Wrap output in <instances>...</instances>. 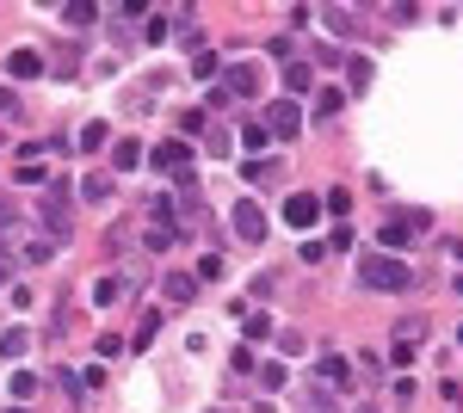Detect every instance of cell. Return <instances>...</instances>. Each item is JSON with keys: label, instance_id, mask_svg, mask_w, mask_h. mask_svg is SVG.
I'll use <instances>...</instances> for the list:
<instances>
[{"label": "cell", "instance_id": "39", "mask_svg": "<svg viewBox=\"0 0 463 413\" xmlns=\"http://www.w3.org/2000/svg\"><path fill=\"white\" fill-rule=\"evenodd\" d=\"M13 413H19V408H13Z\"/></svg>", "mask_w": 463, "mask_h": 413}, {"label": "cell", "instance_id": "2", "mask_svg": "<svg viewBox=\"0 0 463 413\" xmlns=\"http://www.w3.org/2000/svg\"><path fill=\"white\" fill-rule=\"evenodd\" d=\"M37 222L50 229V241H62L74 222V204H69V185L62 179H50V192H43V204H37Z\"/></svg>", "mask_w": 463, "mask_h": 413}, {"label": "cell", "instance_id": "12", "mask_svg": "<svg viewBox=\"0 0 463 413\" xmlns=\"http://www.w3.org/2000/svg\"><path fill=\"white\" fill-rule=\"evenodd\" d=\"M161 290H167V303H192V296H198V277H192V272H167Z\"/></svg>", "mask_w": 463, "mask_h": 413}, {"label": "cell", "instance_id": "32", "mask_svg": "<svg viewBox=\"0 0 463 413\" xmlns=\"http://www.w3.org/2000/svg\"><path fill=\"white\" fill-rule=\"evenodd\" d=\"M93 296H99V303H118V296H124V284H118V277H99V290H93Z\"/></svg>", "mask_w": 463, "mask_h": 413}, {"label": "cell", "instance_id": "23", "mask_svg": "<svg viewBox=\"0 0 463 413\" xmlns=\"http://www.w3.org/2000/svg\"><path fill=\"white\" fill-rule=\"evenodd\" d=\"M62 19H69V25H87V19H99V6H87V0H74V6H62Z\"/></svg>", "mask_w": 463, "mask_h": 413}, {"label": "cell", "instance_id": "30", "mask_svg": "<svg viewBox=\"0 0 463 413\" xmlns=\"http://www.w3.org/2000/svg\"><path fill=\"white\" fill-rule=\"evenodd\" d=\"M192 74H198V80H211V74H216V56H211V50H198V56H192Z\"/></svg>", "mask_w": 463, "mask_h": 413}, {"label": "cell", "instance_id": "29", "mask_svg": "<svg viewBox=\"0 0 463 413\" xmlns=\"http://www.w3.org/2000/svg\"><path fill=\"white\" fill-rule=\"evenodd\" d=\"M19 352H25V333H19V327H13V333H0V358H19Z\"/></svg>", "mask_w": 463, "mask_h": 413}, {"label": "cell", "instance_id": "24", "mask_svg": "<svg viewBox=\"0 0 463 413\" xmlns=\"http://www.w3.org/2000/svg\"><path fill=\"white\" fill-rule=\"evenodd\" d=\"M80 192H87V204H106V198H111V179H99V173H93Z\"/></svg>", "mask_w": 463, "mask_h": 413}, {"label": "cell", "instance_id": "37", "mask_svg": "<svg viewBox=\"0 0 463 413\" xmlns=\"http://www.w3.org/2000/svg\"><path fill=\"white\" fill-rule=\"evenodd\" d=\"M211 413H222V408H211Z\"/></svg>", "mask_w": 463, "mask_h": 413}, {"label": "cell", "instance_id": "27", "mask_svg": "<svg viewBox=\"0 0 463 413\" xmlns=\"http://www.w3.org/2000/svg\"><path fill=\"white\" fill-rule=\"evenodd\" d=\"M19 179H25V185H50L56 173H43V161H25V167H19Z\"/></svg>", "mask_w": 463, "mask_h": 413}, {"label": "cell", "instance_id": "5", "mask_svg": "<svg viewBox=\"0 0 463 413\" xmlns=\"http://www.w3.org/2000/svg\"><path fill=\"white\" fill-rule=\"evenodd\" d=\"M420 229H427V216H420V210H408V216H390V222H383V247H408L414 235H420Z\"/></svg>", "mask_w": 463, "mask_h": 413}, {"label": "cell", "instance_id": "1", "mask_svg": "<svg viewBox=\"0 0 463 413\" xmlns=\"http://www.w3.org/2000/svg\"><path fill=\"white\" fill-rule=\"evenodd\" d=\"M358 272H364L371 290H408V284H414V272H408L402 259H390V253H364V259H358Z\"/></svg>", "mask_w": 463, "mask_h": 413}, {"label": "cell", "instance_id": "14", "mask_svg": "<svg viewBox=\"0 0 463 413\" xmlns=\"http://www.w3.org/2000/svg\"><path fill=\"white\" fill-rule=\"evenodd\" d=\"M111 167H118V173L143 167V142H111Z\"/></svg>", "mask_w": 463, "mask_h": 413}, {"label": "cell", "instance_id": "16", "mask_svg": "<svg viewBox=\"0 0 463 413\" xmlns=\"http://www.w3.org/2000/svg\"><path fill=\"white\" fill-rule=\"evenodd\" d=\"M74 62H80V56H74V43H56L43 69H50V74H62V80H69V74H74Z\"/></svg>", "mask_w": 463, "mask_h": 413}, {"label": "cell", "instance_id": "15", "mask_svg": "<svg viewBox=\"0 0 463 413\" xmlns=\"http://www.w3.org/2000/svg\"><path fill=\"white\" fill-rule=\"evenodd\" d=\"M235 314H241V333H248V340H272V321H266V314H253L248 303H241Z\"/></svg>", "mask_w": 463, "mask_h": 413}, {"label": "cell", "instance_id": "9", "mask_svg": "<svg viewBox=\"0 0 463 413\" xmlns=\"http://www.w3.org/2000/svg\"><path fill=\"white\" fill-rule=\"evenodd\" d=\"M148 161H155V167H167V173H185V167H192V148H185V142H161Z\"/></svg>", "mask_w": 463, "mask_h": 413}, {"label": "cell", "instance_id": "31", "mask_svg": "<svg viewBox=\"0 0 463 413\" xmlns=\"http://www.w3.org/2000/svg\"><path fill=\"white\" fill-rule=\"evenodd\" d=\"M80 148H106V124H87L80 130Z\"/></svg>", "mask_w": 463, "mask_h": 413}, {"label": "cell", "instance_id": "17", "mask_svg": "<svg viewBox=\"0 0 463 413\" xmlns=\"http://www.w3.org/2000/svg\"><path fill=\"white\" fill-rule=\"evenodd\" d=\"M340 111H346V93H340V87H321L316 93V117H340Z\"/></svg>", "mask_w": 463, "mask_h": 413}, {"label": "cell", "instance_id": "18", "mask_svg": "<svg viewBox=\"0 0 463 413\" xmlns=\"http://www.w3.org/2000/svg\"><path fill=\"white\" fill-rule=\"evenodd\" d=\"M285 87H290V99H297V93H309V87H316V74L303 69V62H290V69H285Z\"/></svg>", "mask_w": 463, "mask_h": 413}, {"label": "cell", "instance_id": "10", "mask_svg": "<svg viewBox=\"0 0 463 413\" xmlns=\"http://www.w3.org/2000/svg\"><path fill=\"white\" fill-rule=\"evenodd\" d=\"M6 74H13V80H37V74H43V56H37V50H13V56H6Z\"/></svg>", "mask_w": 463, "mask_h": 413}, {"label": "cell", "instance_id": "28", "mask_svg": "<svg viewBox=\"0 0 463 413\" xmlns=\"http://www.w3.org/2000/svg\"><path fill=\"white\" fill-rule=\"evenodd\" d=\"M346 204H353V198H346V185H334V192L321 198V210H334V216H346Z\"/></svg>", "mask_w": 463, "mask_h": 413}, {"label": "cell", "instance_id": "11", "mask_svg": "<svg viewBox=\"0 0 463 413\" xmlns=\"http://www.w3.org/2000/svg\"><path fill=\"white\" fill-rule=\"evenodd\" d=\"M327 32H334V37H358L364 25H358V13H353V6H327Z\"/></svg>", "mask_w": 463, "mask_h": 413}, {"label": "cell", "instance_id": "38", "mask_svg": "<svg viewBox=\"0 0 463 413\" xmlns=\"http://www.w3.org/2000/svg\"><path fill=\"white\" fill-rule=\"evenodd\" d=\"M458 340H463V333H458Z\"/></svg>", "mask_w": 463, "mask_h": 413}, {"label": "cell", "instance_id": "33", "mask_svg": "<svg viewBox=\"0 0 463 413\" xmlns=\"http://www.w3.org/2000/svg\"><path fill=\"white\" fill-rule=\"evenodd\" d=\"M13 395H19V401H25V395H37V377H32V371H19V377H13Z\"/></svg>", "mask_w": 463, "mask_h": 413}, {"label": "cell", "instance_id": "3", "mask_svg": "<svg viewBox=\"0 0 463 413\" xmlns=\"http://www.w3.org/2000/svg\"><path fill=\"white\" fill-rule=\"evenodd\" d=\"M260 124H266V136L290 142L297 130H303V111H297V99H272L266 111H260Z\"/></svg>", "mask_w": 463, "mask_h": 413}, {"label": "cell", "instance_id": "4", "mask_svg": "<svg viewBox=\"0 0 463 413\" xmlns=\"http://www.w3.org/2000/svg\"><path fill=\"white\" fill-rule=\"evenodd\" d=\"M260 80H266L260 62H229V69H222V93H229V99H253Z\"/></svg>", "mask_w": 463, "mask_h": 413}, {"label": "cell", "instance_id": "8", "mask_svg": "<svg viewBox=\"0 0 463 413\" xmlns=\"http://www.w3.org/2000/svg\"><path fill=\"white\" fill-rule=\"evenodd\" d=\"M316 371H321V389H353V364H346L340 352H327Z\"/></svg>", "mask_w": 463, "mask_h": 413}, {"label": "cell", "instance_id": "35", "mask_svg": "<svg viewBox=\"0 0 463 413\" xmlns=\"http://www.w3.org/2000/svg\"><path fill=\"white\" fill-rule=\"evenodd\" d=\"M6 277H13V253L0 247V284H6Z\"/></svg>", "mask_w": 463, "mask_h": 413}, {"label": "cell", "instance_id": "20", "mask_svg": "<svg viewBox=\"0 0 463 413\" xmlns=\"http://www.w3.org/2000/svg\"><path fill=\"white\" fill-rule=\"evenodd\" d=\"M346 80H353V93H364V87H371V62L353 56V62H346Z\"/></svg>", "mask_w": 463, "mask_h": 413}, {"label": "cell", "instance_id": "7", "mask_svg": "<svg viewBox=\"0 0 463 413\" xmlns=\"http://www.w3.org/2000/svg\"><path fill=\"white\" fill-rule=\"evenodd\" d=\"M316 216H321V198H316V192H290V204H285V222H290V229H309Z\"/></svg>", "mask_w": 463, "mask_h": 413}, {"label": "cell", "instance_id": "6", "mask_svg": "<svg viewBox=\"0 0 463 413\" xmlns=\"http://www.w3.org/2000/svg\"><path fill=\"white\" fill-rule=\"evenodd\" d=\"M229 222H235V241H248V247L266 241V216H260L253 204H235V216H229Z\"/></svg>", "mask_w": 463, "mask_h": 413}, {"label": "cell", "instance_id": "34", "mask_svg": "<svg viewBox=\"0 0 463 413\" xmlns=\"http://www.w3.org/2000/svg\"><path fill=\"white\" fill-rule=\"evenodd\" d=\"M6 229H19V210H13V198H0V235Z\"/></svg>", "mask_w": 463, "mask_h": 413}, {"label": "cell", "instance_id": "21", "mask_svg": "<svg viewBox=\"0 0 463 413\" xmlns=\"http://www.w3.org/2000/svg\"><path fill=\"white\" fill-rule=\"evenodd\" d=\"M248 179L253 185H272L279 179V161H248Z\"/></svg>", "mask_w": 463, "mask_h": 413}, {"label": "cell", "instance_id": "19", "mask_svg": "<svg viewBox=\"0 0 463 413\" xmlns=\"http://www.w3.org/2000/svg\"><path fill=\"white\" fill-rule=\"evenodd\" d=\"M266 142H272V136H266V124H241V148H248L253 161H260V148H266Z\"/></svg>", "mask_w": 463, "mask_h": 413}, {"label": "cell", "instance_id": "25", "mask_svg": "<svg viewBox=\"0 0 463 413\" xmlns=\"http://www.w3.org/2000/svg\"><path fill=\"white\" fill-rule=\"evenodd\" d=\"M253 377H260V389H266V395H272V389H285V371H279V364H260Z\"/></svg>", "mask_w": 463, "mask_h": 413}, {"label": "cell", "instance_id": "26", "mask_svg": "<svg viewBox=\"0 0 463 413\" xmlns=\"http://www.w3.org/2000/svg\"><path fill=\"white\" fill-rule=\"evenodd\" d=\"M148 216H155V222H174L179 204H174V198H148Z\"/></svg>", "mask_w": 463, "mask_h": 413}, {"label": "cell", "instance_id": "36", "mask_svg": "<svg viewBox=\"0 0 463 413\" xmlns=\"http://www.w3.org/2000/svg\"><path fill=\"white\" fill-rule=\"evenodd\" d=\"M458 296H463V277H458Z\"/></svg>", "mask_w": 463, "mask_h": 413}, {"label": "cell", "instance_id": "13", "mask_svg": "<svg viewBox=\"0 0 463 413\" xmlns=\"http://www.w3.org/2000/svg\"><path fill=\"white\" fill-rule=\"evenodd\" d=\"M297 413H340L327 389H297Z\"/></svg>", "mask_w": 463, "mask_h": 413}, {"label": "cell", "instance_id": "22", "mask_svg": "<svg viewBox=\"0 0 463 413\" xmlns=\"http://www.w3.org/2000/svg\"><path fill=\"white\" fill-rule=\"evenodd\" d=\"M155 333H161V314L148 309V314H143V327H137V345H143V352H148V345H155Z\"/></svg>", "mask_w": 463, "mask_h": 413}]
</instances>
